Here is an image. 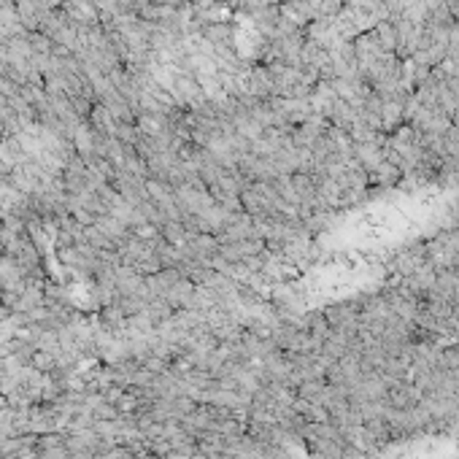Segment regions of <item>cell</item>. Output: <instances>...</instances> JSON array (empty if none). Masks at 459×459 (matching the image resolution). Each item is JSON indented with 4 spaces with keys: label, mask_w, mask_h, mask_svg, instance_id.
Listing matches in <instances>:
<instances>
[{
    "label": "cell",
    "mask_w": 459,
    "mask_h": 459,
    "mask_svg": "<svg viewBox=\"0 0 459 459\" xmlns=\"http://www.w3.org/2000/svg\"><path fill=\"white\" fill-rule=\"evenodd\" d=\"M219 243H238V240L259 238V227L257 219L249 217L246 211H230L227 219L219 224V230L214 233Z\"/></svg>",
    "instance_id": "1"
}]
</instances>
